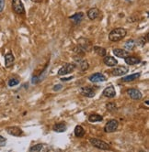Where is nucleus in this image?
<instances>
[{"label":"nucleus","instance_id":"f257e3e1","mask_svg":"<svg viewBox=\"0 0 149 152\" xmlns=\"http://www.w3.org/2000/svg\"><path fill=\"white\" fill-rule=\"evenodd\" d=\"M127 31L123 28H117L111 30L109 34V39L113 42H117L122 40L125 36H126Z\"/></svg>","mask_w":149,"mask_h":152},{"label":"nucleus","instance_id":"f03ea898","mask_svg":"<svg viewBox=\"0 0 149 152\" xmlns=\"http://www.w3.org/2000/svg\"><path fill=\"white\" fill-rule=\"evenodd\" d=\"M89 142L93 147L97 148H99L100 150H109L110 149L109 144L106 143L105 141H103V140H100V139H98V138H90Z\"/></svg>","mask_w":149,"mask_h":152},{"label":"nucleus","instance_id":"7ed1b4c3","mask_svg":"<svg viewBox=\"0 0 149 152\" xmlns=\"http://www.w3.org/2000/svg\"><path fill=\"white\" fill-rule=\"evenodd\" d=\"M74 69H76V65L74 63H66L58 71V75H60V76L67 75V74L73 72L74 71Z\"/></svg>","mask_w":149,"mask_h":152},{"label":"nucleus","instance_id":"20e7f679","mask_svg":"<svg viewBox=\"0 0 149 152\" xmlns=\"http://www.w3.org/2000/svg\"><path fill=\"white\" fill-rule=\"evenodd\" d=\"M12 8L16 14L22 15L25 13V8L21 0H12Z\"/></svg>","mask_w":149,"mask_h":152},{"label":"nucleus","instance_id":"39448f33","mask_svg":"<svg viewBox=\"0 0 149 152\" xmlns=\"http://www.w3.org/2000/svg\"><path fill=\"white\" fill-rule=\"evenodd\" d=\"M119 126V122L115 120V119H111V120L108 121L107 124L104 126V131L106 133H112L116 131L117 128Z\"/></svg>","mask_w":149,"mask_h":152},{"label":"nucleus","instance_id":"423d86ee","mask_svg":"<svg viewBox=\"0 0 149 152\" xmlns=\"http://www.w3.org/2000/svg\"><path fill=\"white\" fill-rule=\"evenodd\" d=\"M77 42H78V46H79L81 49H83L85 51H89V50H91L92 46H91L90 41H89L88 39L80 38V39L77 40Z\"/></svg>","mask_w":149,"mask_h":152},{"label":"nucleus","instance_id":"0eeeda50","mask_svg":"<svg viewBox=\"0 0 149 152\" xmlns=\"http://www.w3.org/2000/svg\"><path fill=\"white\" fill-rule=\"evenodd\" d=\"M128 68L125 66H119V67H115L111 71V73L113 76H122L128 72Z\"/></svg>","mask_w":149,"mask_h":152},{"label":"nucleus","instance_id":"6e6552de","mask_svg":"<svg viewBox=\"0 0 149 152\" xmlns=\"http://www.w3.org/2000/svg\"><path fill=\"white\" fill-rule=\"evenodd\" d=\"M89 81L92 83H100V82H105L106 81V77L103 73L100 72H96L93 73L92 75H90L89 77Z\"/></svg>","mask_w":149,"mask_h":152},{"label":"nucleus","instance_id":"1a4fd4ad","mask_svg":"<svg viewBox=\"0 0 149 152\" xmlns=\"http://www.w3.org/2000/svg\"><path fill=\"white\" fill-rule=\"evenodd\" d=\"M127 94H128V95L134 100L137 101V100L142 99V94L139 90H137V89H134V88L128 89L127 90Z\"/></svg>","mask_w":149,"mask_h":152},{"label":"nucleus","instance_id":"9d476101","mask_svg":"<svg viewBox=\"0 0 149 152\" xmlns=\"http://www.w3.org/2000/svg\"><path fill=\"white\" fill-rule=\"evenodd\" d=\"M7 134L14 137H19L23 134V131L18 126H9L7 128Z\"/></svg>","mask_w":149,"mask_h":152},{"label":"nucleus","instance_id":"9b49d317","mask_svg":"<svg viewBox=\"0 0 149 152\" xmlns=\"http://www.w3.org/2000/svg\"><path fill=\"white\" fill-rule=\"evenodd\" d=\"M102 94L103 96L105 97H108V98H113L116 95V91H115V88L113 86H108V87H106L103 92H102Z\"/></svg>","mask_w":149,"mask_h":152},{"label":"nucleus","instance_id":"f8f14e48","mask_svg":"<svg viewBox=\"0 0 149 152\" xmlns=\"http://www.w3.org/2000/svg\"><path fill=\"white\" fill-rule=\"evenodd\" d=\"M79 92L82 95L89 97V98H92V97L95 96V91L90 87H81L79 89Z\"/></svg>","mask_w":149,"mask_h":152},{"label":"nucleus","instance_id":"ddd939ff","mask_svg":"<svg viewBox=\"0 0 149 152\" xmlns=\"http://www.w3.org/2000/svg\"><path fill=\"white\" fill-rule=\"evenodd\" d=\"M103 62L105 63V65H107L109 67H115L117 64H118V61L117 60L112 57V56H104V59H103Z\"/></svg>","mask_w":149,"mask_h":152},{"label":"nucleus","instance_id":"4468645a","mask_svg":"<svg viewBox=\"0 0 149 152\" xmlns=\"http://www.w3.org/2000/svg\"><path fill=\"white\" fill-rule=\"evenodd\" d=\"M84 18V13L83 12H77L69 17V19L72 21L74 24H79Z\"/></svg>","mask_w":149,"mask_h":152},{"label":"nucleus","instance_id":"2eb2a0df","mask_svg":"<svg viewBox=\"0 0 149 152\" xmlns=\"http://www.w3.org/2000/svg\"><path fill=\"white\" fill-rule=\"evenodd\" d=\"M112 52L116 57L122 58V59H124L127 56H129V52L126 50H122V49H114Z\"/></svg>","mask_w":149,"mask_h":152},{"label":"nucleus","instance_id":"dca6fc26","mask_svg":"<svg viewBox=\"0 0 149 152\" xmlns=\"http://www.w3.org/2000/svg\"><path fill=\"white\" fill-rule=\"evenodd\" d=\"M100 10L97 7H93L90 8L88 11V17L90 20H95L96 18H98L100 16Z\"/></svg>","mask_w":149,"mask_h":152},{"label":"nucleus","instance_id":"f3484780","mask_svg":"<svg viewBox=\"0 0 149 152\" xmlns=\"http://www.w3.org/2000/svg\"><path fill=\"white\" fill-rule=\"evenodd\" d=\"M67 129V126L65 124V123H57L55 124L54 126H52V130L55 132H58V133H62V132H65L66 130Z\"/></svg>","mask_w":149,"mask_h":152},{"label":"nucleus","instance_id":"a211bd4d","mask_svg":"<svg viewBox=\"0 0 149 152\" xmlns=\"http://www.w3.org/2000/svg\"><path fill=\"white\" fill-rule=\"evenodd\" d=\"M124 61L129 65H135L141 62V59L135 56H127L126 58H124Z\"/></svg>","mask_w":149,"mask_h":152},{"label":"nucleus","instance_id":"6ab92c4d","mask_svg":"<svg viewBox=\"0 0 149 152\" xmlns=\"http://www.w3.org/2000/svg\"><path fill=\"white\" fill-rule=\"evenodd\" d=\"M15 61V58H14V55L11 53V52H8L6 54V56H5V65H6V67H10L11 65L13 64Z\"/></svg>","mask_w":149,"mask_h":152},{"label":"nucleus","instance_id":"aec40b11","mask_svg":"<svg viewBox=\"0 0 149 152\" xmlns=\"http://www.w3.org/2000/svg\"><path fill=\"white\" fill-rule=\"evenodd\" d=\"M140 76H141L140 72L134 73V74H131V75H128V76H125V77H122V82H133V81L139 78Z\"/></svg>","mask_w":149,"mask_h":152},{"label":"nucleus","instance_id":"412c9836","mask_svg":"<svg viewBox=\"0 0 149 152\" xmlns=\"http://www.w3.org/2000/svg\"><path fill=\"white\" fill-rule=\"evenodd\" d=\"M77 61L78 67H79V69H80L81 71L85 72V71H87V70L89 69V62H88L86 60H82V59H80V60H78V61Z\"/></svg>","mask_w":149,"mask_h":152},{"label":"nucleus","instance_id":"4be33fe9","mask_svg":"<svg viewBox=\"0 0 149 152\" xmlns=\"http://www.w3.org/2000/svg\"><path fill=\"white\" fill-rule=\"evenodd\" d=\"M103 120V117L100 115L98 114H92L89 116V121L91 123H96V122H100Z\"/></svg>","mask_w":149,"mask_h":152},{"label":"nucleus","instance_id":"5701e85b","mask_svg":"<svg viewBox=\"0 0 149 152\" xmlns=\"http://www.w3.org/2000/svg\"><path fill=\"white\" fill-rule=\"evenodd\" d=\"M74 136L77 137H82L85 135V130H84L83 126H79V125L74 127Z\"/></svg>","mask_w":149,"mask_h":152},{"label":"nucleus","instance_id":"b1692460","mask_svg":"<svg viewBox=\"0 0 149 152\" xmlns=\"http://www.w3.org/2000/svg\"><path fill=\"white\" fill-rule=\"evenodd\" d=\"M135 41L134 39H129V40H127L126 43H125V45H124V48L127 51H129V50H133L135 47Z\"/></svg>","mask_w":149,"mask_h":152},{"label":"nucleus","instance_id":"393cba45","mask_svg":"<svg viewBox=\"0 0 149 152\" xmlns=\"http://www.w3.org/2000/svg\"><path fill=\"white\" fill-rule=\"evenodd\" d=\"M93 50L98 54L99 56H101V57H104L106 55V50L102 47H100V46H94L93 47Z\"/></svg>","mask_w":149,"mask_h":152},{"label":"nucleus","instance_id":"a878e982","mask_svg":"<svg viewBox=\"0 0 149 152\" xmlns=\"http://www.w3.org/2000/svg\"><path fill=\"white\" fill-rule=\"evenodd\" d=\"M147 39H148V34L146 35V39H145V37H141V38L138 39H137V41L135 42V44H136V45H138V46H140V47H143V46H145V45L146 41L148 40Z\"/></svg>","mask_w":149,"mask_h":152},{"label":"nucleus","instance_id":"bb28decb","mask_svg":"<svg viewBox=\"0 0 149 152\" xmlns=\"http://www.w3.org/2000/svg\"><path fill=\"white\" fill-rule=\"evenodd\" d=\"M106 108H107V110L110 112H114L117 109V105L115 103H108L106 104Z\"/></svg>","mask_w":149,"mask_h":152},{"label":"nucleus","instance_id":"cd10ccee","mask_svg":"<svg viewBox=\"0 0 149 152\" xmlns=\"http://www.w3.org/2000/svg\"><path fill=\"white\" fill-rule=\"evenodd\" d=\"M42 148H44V145H42V144H37V145H34L31 148H30V151H31V152H32V151H34V152L41 151Z\"/></svg>","mask_w":149,"mask_h":152},{"label":"nucleus","instance_id":"c85d7f7f","mask_svg":"<svg viewBox=\"0 0 149 152\" xmlns=\"http://www.w3.org/2000/svg\"><path fill=\"white\" fill-rule=\"evenodd\" d=\"M18 83H19V81L17 78H11V79H9V81H8V86H10V87L15 86V85H17Z\"/></svg>","mask_w":149,"mask_h":152},{"label":"nucleus","instance_id":"c756f323","mask_svg":"<svg viewBox=\"0 0 149 152\" xmlns=\"http://www.w3.org/2000/svg\"><path fill=\"white\" fill-rule=\"evenodd\" d=\"M6 143H7V139L2 136H0V147H4Z\"/></svg>","mask_w":149,"mask_h":152},{"label":"nucleus","instance_id":"7c9ffc66","mask_svg":"<svg viewBox=\"0 0 149 152\" xmlns=\"http://www.w3.org/2000/svg\"><path fill=\"white\" fill-rule=\"evenodd\" d=\"M5 7V0H0V13L3 11Z\"/></svg>","mask_w":149,"mask_h":152},{"label":"nucleus","instance_id":"2f4dec72","mask_svg":"<svg viewBox=\"0 0 149 152\" xmlns=\"http://www.w3.org/2000/svg\"><path fill=\"white\" fill-rule=\"evenodd\" d=\"M60 89H62V85L61 84H57V85H55V87H54V90L55 91H58Z\"/></svg>","mask_w":149,"mask_h":152},{"label":"nucleus","instance_id":"473e14b6","mask_svg":"<svg viewBox=\"0 0 149 152\" xmlns=\"http://www.w3.org/2000/svg\"><path fill=\"white\" fill-rule=\"evenodd\" d=\"M74 77H73V76H71V77H68V78H62L61 80L62 81H69V80H72Z\"/></svg>","mask_w":149,"mask_h":152}]
</instances>
